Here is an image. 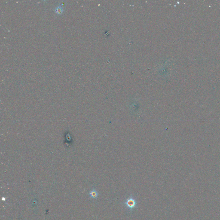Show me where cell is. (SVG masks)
Instances as JSON below:
<instances>
[{"label": "cell", "instance_id": "1", "mask_svg": "<svg viewBox=\"0 0 220 220\" xmlns=\"http://www.w3.org/2000/svg\"><path fill=\"white\" fill-rule=\"evenodd\" d=\"M123 204L125 209L129 212H132L133 210L137 209L138 207L137 200L132 195H130L127 198Z\"/></svg>", "mask_w": 220, "mask_h": 220}, {"label": "cell", "instance_id": "2", "mask_svg": "<svg viewBox=\"0 0 220 220\" xmlns=\"http://www.w3.org/2000/svg\"><path fill=\"white\" fill-rule=\"evenodd\" d=\"M89 194L90 197L93 199L97 198L99 195V194H98V192L95 189H93L92 190H91L90 192L89 193Z\"/></svg>", "mask_w": 220, "mask_h": 220}, {"label": "cell", "instance_id": "3", "mask_svg": "<svg viewBox=\"0 0 220 220\" xmlns=\"http://www.w3.org/2000/svg\"><path fill=\"white\" fill-rule=\"evenodd\" d=\"M63 11V9L62 8H57L56 10H55V12L57 13H62V12Z\"/></svg>", "mask_w": 220, "mask_h": 220}]
</instances>
